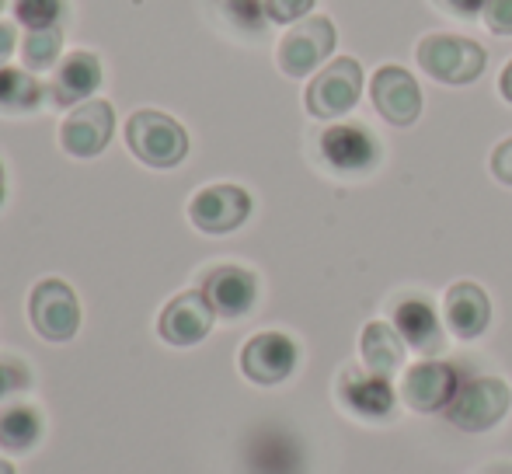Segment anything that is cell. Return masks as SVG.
<instances>
[{"instance_id":"6da1fadb","label":"cell","mask_w":512,"mask_h":474,"mask_svg":"<svg viewBox=\"0 0 512 474\" xmlns=\"http://www.w3.org/2000/svg\"><path fill=\"white\" fill-rule=\"evenodd\" d=\"M126 147L140 164L157 171L178 168L189 154V133L178 119L157 109H140L126 122Z\"/></svg>"},{"instance_id":"7a4b0ae2","label":"cell","mask_w":512,"mask_h":474,"mask_svg":"<svg viewBox=\"0 0 512 474\" xmlns=\"http://www.w3.org/2000/svg\"><path fill=\"white\" fill-rule=\"evenodd\" d=\"M415 60L439 84H474L488 67V53L481 42L464 35H425L415 49Z\"/></svg>"},{"instance_id":"3957f363","label":"cell","mask_w":512,"mask_h":474,"mask_svg":"<svg viewBox=\"0 0 512 474\" xmlns=\"http://www.w3.org/2000/svg\"><path fill=\"white\" fill-rule=\"evenodd\" d=\"M512 408V391L506 380L499 377H474L460 384L453 401L446 405V419L464 433H485V429L499 426Z\"/></svg>"},{"instance_id":"277c9868","label":"cell","mask_w":512,"mask_h":474,"mask_svg":"<svg viewBox=\"0 0 512 474\" xmlns=\"http://www.w3.org/2000/svg\"><path fill=\"white\" fill-rule=\"evenodd\" d=\"M359 95H363V67L352 56H338L314 74L304 102L314 119H342L356 109Z\"/></svg>"},{"instance_id":"5b68a950","label":"cell","mask_w":512,"mask_h":474,"mask_svg":"<svg viewBox=\"0 0 512 474\" xmlns=\"http://www.w3.org/2000/svg\"><path fill=\"white\" fill-rule=\"evenodd\" d=\"M28 318L39 339L70 342L81 328V300L63 279H42L28 293Z\"/></svg>"},{"instance_id":"8992f818","label":"cell","mask_w":512,"mask_h":474,"mask_svg":"<svg viewBox=\"0 0 512 474\" xmlns=\"http://www.w3.org/2000/svg\"><path fill=\"white\" fill-rule=\"evenodd\" d=\"M335 25L324 14H307L279 39L276 63L286 77H307L335 53Z\"/></svg>"},{"instance_id":"52a82bcc","label":"cell","mask_w":512,"mask_h":474,"mask_svg":"<svg viewBox=\"0 0 512 474\" xmlns=\"http://www.w3.org/2000/svg\"><path fill=\"white\" fill-rule=\"evenodd\" d=\"M317 154L338 175H366V171L377 168L380 161V143L359 122H342V126H331L317 140Z\"/></svg>"},{"instance_id":"ba28073f","label":"cell","mask_w":512,"mask_h":474,"mask_svg":"<svg viewBox=\"0 0 512 474\" xmlns=\"http://www.w3.org/2000/svg\"><path fill=\"white\" fill-rule=\"evenodd\" d=\"M115 133V109L102 98H91V102L70 109V116L60 126V147L67 150L77 161H88L98 157L108 147Z\"/></svg>"},{"instance_id":"9c48e42d","label":"cell","mask_w":512,"mask_h":474,"mask_svg":"<svg viewBox=\"0 0 512 474\" xmlns=\"http://www.w3.org/2000/svg\"><path fill=\"white\" fill-rule=\"evenodd\" d=\"M297 342L283 332H258L241 349V373L258 387L283 384L297 370Z\"/></svg>"},{"instance_id":"30bf717a","label":"cell","mask_w":512,"mask_h":474,"mask_svg":"<svg viewBox=\"0 0 512 474\" xmlns=\"http://www.w3.org/2000/svg\"><path fill=\"white\" fill-rule=\"evenodd\" d=\"M251 217V196L241 185H206L192 196L189 220L203 234H230Z\"/></svg>"},{"instance_id":"8fae6325","label":"cell","mask_w":512,"mask_h":474,"mask_svg":"<svg viewBox=\"0 0 512 474\" xmlns=\"http://www.w3.org/2000/svg\"><path fill=\"white\" fill-rule=\"evenodd\" d=\"M370 98L377 116L398 129L411 126V122L422 116V88H418V81L405 67H394V63H387V67H380L373 74Z\"/></svg>"},{"instance_id":"7c38bea8","label":"cell","mask_w":512,"mask_h":474,"mask_svg":"<svg viewBox=\"0 0 512 474\" xmlns=\"http://www.w3.org/2000/svg\"><path fill=\"white\" fill-rule=\"evenodd\" d=\"M457 391V370L450 363H439V359H422V363L408 366L405 380H401V401L418 415L446 412Z\"/></svg>"},{"instance_id":"4fadbf2b","label":"cell","mask_w":512,"mask_h":474,"mask_svg":"<svg viewBox=\"0 0 512 474\" xmlns=\"http://www.w3.org/2000/svg\"><path fill=\"white\" fill-rule=\"evenodd\" d=\"M216 311L209 307L203 290H185L175 300H168V307L157 318V335H161L168 346H199L213 328Z\"/></svg>"},{"instance_id":"5bb4252c","label":"cell","mask_w":512,"mask_h":474,"mask_svg":"<svg viewBox=\"0 0 512 474\" xmlns=\"http://www.w3.org/2000/svg\"><path fill=\"white\" fill-rule=\"evenodd\" d=\"M203 297L216 311V318H244L258 300V279L244 265H216L203 276Z\"/></svg>"},{"instance_id":"9a60e30c","label":"cell","mask_w":512,"mask_h":474,"mask_svg":"<svg viewBox=\"0 0 512 474\" xmlns=\"http://www.w3.org/2000/svg\"><path fill=\"white\" fill-rule=\"evenodd\" d=\"M338 401L349 408L356 419L380 422L394 412V387L387 384V377H377L370 370L349 366L338 377Z\"/></svg>"},{"instance_id":"2e32d148","label":"cell","mask_w":512,"mask_h":474,"mask_svg":"<svg viewBox=\"0 0 512 474\" xmlns=\"http://www.w3.org/2000/svg\"><path fill=\"white\" fill-rule=\"evenodd\" d=\"M102 88V60L88 49H74L56 63L53 74V102L56 105H77L91 102V95Z\"/></svg>"},{"instance_id":"e0dca14e","label":"cell","mask_w":512,"mask_h":474,"mask_svg":"<svg viewBox=\"0 0 512 474\" xmlns=\"http://www.w3.org/2000/svg\"><path fill=\"white\" fill-rule=\"evenodd\" d=\"M443 311H446V325L457 339L471 342L478 335H485L488 321H492V300L481 290L478 283H453L443 297Z\"/></svg>"},{"instance_id":"ac0fdd59","label":"cell","mask_w":512,"mask_h":474,"mask_svg":"<svg viewBox=\"0 0 512 474\" xmlns=\"http://www.w3.org/2000/svg\"><path fill=\"white\" fill-rule=\"evenodd\" d=\"M394 328L405 339V346H411L422 356H436L443 349V328H439V318L432 311L429 300L408 297L394 307Z\"/></svg>"},{"instance_id":"d6986e66","label":"cell","mask_w":512,"mask_h":474,"mask_svg":"<svg viewBox=\"0 0 512 474\" xmlns=\"http://www.w3.org/2000/svg\"><path fill=\"white\" fill-rule=\"evenodd\" d=\"M359 353H363V363L370 373L394 377L405 366V339L387 321H370L363 328V339H359Z\"/></svg>"},{"instance_id":"ffe728a7","label":"cell","mask_w":512,"mask_h":474,"mask_svg":"<svg viewBox=\"0 0 512 474\" xmlns=\"http://www.w3.org/2000/svg\"><path fill=\"white\" fill-rule=\"evenodd\" d=\"M42 102V84L32 77V70L4 67L0 70V112L7 116H21V112H35Z\"/></svg>"},{"instance_id":"44dd1931","label":"cell","mask_w":512,"mask_h":474,"mask_svg":"<svg viewBox=\"0 0 512 474\" xmlns=\"http://www.w3.org/2000/svg\"><path fill=\"white\" fill-rule=\"evenodd\" d=\"M39 436H42V419L35 408L18 405L0 415V447L11 450V454H28L39 443Z\"/></svg>"},{"instance_id":"7402d4cb","label":"cell","mask_w":512,"mask_h":474,"mask_svg":"<svg viewBox=\"0 0 512 474\" xmlns=\"http://www.w3.org/2000/svg\"><path fill=\"white\" fill-rule=\"evenodd\" d=\"M63 60V28H28L25 39H21V63L32 74L42 70H53Z\"/></svg>"},{"instance_id":"603a6c76","label":"cell","mask_w":512,"mask_h":474,"mask_svg":"<svg viewBox=\"0 0 512 474\" xmlns=\"http://www.w3.org/2000/svg\"><path fill=\"white\" fill-rule=\"evenodd\" d=\"M14 18L25 28H53L63 18V0H14Z\"/></svg>"},{"instance_id":"cb8c5ba5","label":"cell","mask_w":512,"mask_h":474,"mask_svg":"<svg viewBox=\"0 0 512 474\" xmlns=\"http://www.w3.org/2000/svg\"><path fill=\"white\" fill-rule=\"evenodd\" d=\"M314 4L317 0H262V11L276 25H297V21L307 18Z\"/></svg>"},{"instance_id":"d4e9b609","label":"cell","mask_w":512,"mask_h":474,"mask_svg":"<svg viewBox=\"0 0 512 474\" xmlns=\"http://www.w3.org/2000/svg\"><path fill=\"white\" fill-rule=\"evenodd\" d=\"M481 21L488 25V32L512 35V0H488Z\"/></svg>"},{"instance_id":"484cf974","label":"cell","mask_w":512,"mask_h":474,"mask_svg":"<svg viewBox=\"0 0 512 474\" xmlns=\"http://www.w3.org/2000/svg\"><path fill=\"white\" fill-rule=\"evenodd\" d=\"M21 387H28V370L14 359H0V398L21 391Z\"/></svg>"},{"instance_id":"4316f807","label":"cell","mask_w":512,"mask_h":474,"mask_svg":"<svg viewBox=\"0 0 512 474\" xmlns=\"http://www.w3.org/2000/svg\"><path fill=\"white\" fill-rule=\"evenodd\" d=\"M432 4L439 7L443 14H453V18H478V14H485V4L488 0H432Z\"/></svg>"},{"instance_id":"83f0119b","label":"cell","mask_w":512,"mask_h":474,"mask_svg":"<svg viewBox=\"0 0 512 474\" xmlns=\"http://www.w3.org/2000/svg\"><path fill=\"white\" fill-rule=\"evenodd\" d=\"M492 175L499 178L502 185H512V136L492 150Z\"/></svg>"},{"instance_id":"f1b7e54d","label":"cell","mask_w":512,"mask_h":474,"mask_svg":"<svg viewBox=\"0 0 512 474\" xmlns=\"http://www.w3.org/2000/svg\"><path fill=\"white\" fill-rule=\"evenodd\" d=\"M14 49H18V32H14L11 21H0V70L7 67V60L14 56Z\"/></svg>"},{"instance_id":"f546056e","label":"cell","mask_w":512,"mask_h":474,"mask_svg":"<svg viewBox=\"0 0 512 474\" xmlns=\"http://www.w3.org/2000/svg\"><path fill=\"white\" fill-rule=\"evenodd\" d=\"M499 95L512 105V60L506 63V70H502V77H499Z\"/></svg>"},{"instance_id":"4dcf8cb0","label":"cell","mask_w":512,"mask_h":474,"mask_svg":"<svg viewBox=\"0 0 512 474\" xmlns=\"http://www.w3.org/2000/svg\"><path fill=\"white\" fill-rule=\"evenodd\" d=\"M4 192H7V182H4V164H0V206H4Z\"/></svg>"},{"instance_id":"1f68e13d","label":"cell","mask_w":512,"mask_h":474,"mask_svg":"<svg viewBox=\"0 0 512 474\" xmlns=\"http://www.w3.org/2000/svg\"><path fill=\"white\" fill-rule=\"evenodd\" d=\"M0 474H14V468L7 461H0Z\"/></svg>"},{"instance_id":"d6a6232c","label":"cell","mask_w":512,"mask_h":474,"mask_svg":"<svg viewBox=\"0 0 512 474\" xmlns=\"http://www.w3.org/2000/svg\"><path fill=\"white\" fill-rule=\"evenodd\" d=\"M4 4H7V0H0V11H4Z\"/></svg>"}]
</instances>
